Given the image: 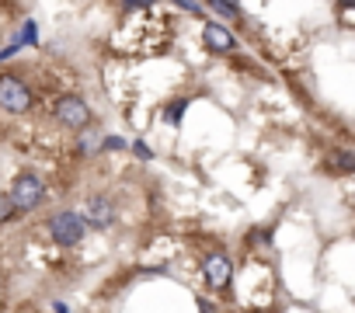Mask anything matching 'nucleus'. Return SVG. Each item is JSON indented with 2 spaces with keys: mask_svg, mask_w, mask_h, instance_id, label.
I'll use <instances>...</instances> for the list:
<instances>
[{
  "mask_svg": "<svg viewBox=\"0 0 355 313\" xmlns=\"http://www.w3.org/2000/svg\"><path fill=\"white\" fill-rule=\"evenodd\" d=\"M15 213H18V209H15V202H11L8 195H0V223H8Z\"/></svg>",
  "mask_w": 355,
  "mask_h": 313,
  "instance_id": "obj_9",
  "label": "nucleus"
},
{
  "mask_svg": "<svg viewBox=\"0 0 355 313\" xmlns=\"http://www.w3.org/2000/svg\"><path fill=\"white\" fill-rule=\"evenodd\" d=\"M0 108H4V111H15V115H21V111L32 108V91L25 87L21 77H15V73H4V77H0Z\"/></svg>",
  "mask_w": 355,
  "mask_h": 313,
  "instance_id": "obj_1",
  "label": "nucleus"
},
{
  "mask_svg": "<svg viewBox=\"0 0 355 313\" xmlns=\"http://www.w3.org/2000/svg\"><path fill=\"white\" fill-rule=\"evenodd\" d=\"M56 118H60L63 125H70V129H84V125L91 122V108H87L80 98L67 94V98L56 101Z\"/></svg>",
  "mask_w": 355,
  "mask_h": 313,
  "instance_id": "obj_4",
  "label": "nucleus"
},
{
  "mask_svg": "<svg viewBox=\"0 0 355 313\" xmlns=\"http://www.w3.org/2000/svg\"><path fill=\"white\" fill-rule=\"evenodd\" d=\"M213 11H216V15H223V18H237V15H241L234 4H223V0H216V4H213Z\"/></svg>",
  "mask_w": 355,
  "mask_h": 313,
  "instance_id": "obj_10",
  "label": "nucleus"
},
{
  "mask_svg": "<svg viewBox=\"0 0 355 313\" xmlns=\"http://www.w3.org/2000/svg\"><path fill=\"white\" fill-rule=\"evenodd\" d=\"M84 233H87V223H84V216H77V213H60V216H53V223H49V237H53L56 244H63V247L80 244Z\"/></svg>",
  "mask_w": 355,
  "mask_h": 313,
  "instance_id": "obj_3",
  "label": "nucleus"
},
{
  "mask_svg": "<svg viewBox=\"0 0 355 313\" xmlns=\"http://www.w3.org/2000/svg\"><path fill=\"white\" fill-rule=\"evenodd\" d=\"M25 42H35V25L28 21V28H25Z\"/></svg>",
  "mask_w": 355,
  "mask_h": 313,
  "instance_id": "obj_11",
  "label": "nucleus"
},
{
  "mask_svg": "<svg viewBox=\"0 0 355 313\" xmlns=\"http://www.w3.org/2000/svg\"><path fill=\"white\" fill-rule=\"evenodd\" d=\"M331 168L341 171V175H352V171H355V153H348V150H334V153H331Z\"/></svg>",
  "mask_w": 355,
  "mask_h": 313,
  "instance_id": "obj_8",
  "label": "nucleus"
},
{
  "mask_svg": "<svg viewBox=\"0 0 355 313\" xmlns=\"http://www.w3.org/2000/svg\"><path fill=\"white\" fill-rule=\"evenodd\" d=\"M202 275H206V282L213 289H223L230 282V261H227V254H209L202 261Z\"/></svg>",
  "mask_w": 355,
  "mask_h": 313,
  "instance_id": "obj_5",
  "label": "nucleus"
},
{
  "mask_svg": "<svg viewBox=\"0 0 355 313\" xmlns=\"http://www.w3.org/2000/svg\"><path fill=\"white\" fill-rule=\"evenodd\" d=\"M94 223V226H112L115 223V206L108 202V199H91V206H87V216H84V223Z\"/></svg>",
  "mask_w": 355,
  "mask_h": 313,
  "instance_id": "obj_7",
  "label": "nucleus"
},
{
  "mask_svg": "<svg viewBox=\"0 0 355 313\" xmlns=\"http://www.w3.org/2000/svg\"><path fill=\"white\" fill-rule=\"evenodd\" d=\"M202 39H206V46L213 49V53H234V35L223 28V25H206V32H202Z\"/></svg>",
  "mask_w": 355,
  "mask_h": 313,
  "instance_id": "obj_6",
  "label": "nucleus"
},
{
  "mask_svg": "<svg viewBox=\"0 0 355 313\" xmlns=\"http://www.w3.org/2000/svg\"><path fill=\"white\" fill-rule=\"evenodd\" d=\"M42 195H46L42 178H35V175H18L15 185H11V195H8V199L15 202V209L28 213V209H35V206L42 202Z\"/></svg>",
  "mask_w": 355,
  "mask_h": 313,
  "instance_id": "obj_2",
  "label": "nucleus"
}]
</instances>
